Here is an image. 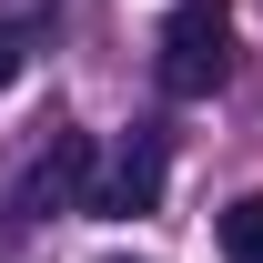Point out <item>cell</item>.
Returning <instances> with one entry per match:
<instances>
[{
  "mask_svg": "<svg viewBox=\"0 0 263 263\" xmlns=\"http://www.w3.org/2000/svg\"><path fill=\"white\" fill-rule=\"evenodd\" d=\"M233 81V10L223 0H182L162 21V91L172 101H202Z\"/></svg>",
  "mask_w": 263,
  "mask_h": 263,
  "instance_id": "6da1fadb",
  "label": "cell"
},
{
  "mask_svg": "<svg viewBox=\"0 0 263 263\" xmlns=\"http://www.w3.org/2000/svg\"><path fill=\"white\" fill-rule=\"evenodd\" d=\"M91 132H41L10 162V213H91Z\"/></svg>",
  "mask_w": 263,
  "mask_h": 263,
  "instance_id": "7a4b0ae2",
  "label": "cell"
},
{
  "mask_svg": "<svg viewBox=\"0 0 263 263\" xmlns=\"http://www.w3.org/2000/svg\"><path fill=\"white\" fill-rule=\"evenodd\" d=\"M152 202H162V132H132L91 182V213H152Z\"/></svg>",
  "mask_w": 263,
  "mask_h": 263,
  "instance_id": "3957f363",
  "label": "cell"
},
{
  "mask_svg": "<svg viewBox=\"0 0 263 263\" xmlns=\"http://www.w3.org/2000/svg\"><path fill=\"white\" fill-rule=\"evenodd\" d=\"M223 263H263V193H243L223 213Z\"/></svg>",
  "mask_w": 263,
  "mask_h": 263,
  "instance_id": "277c9868",
  "label": "cell"
},
{
  "mask_svg": "<svg viewBox=\"0 0 263 263\" xmlns=\"http://www.w3.org/2000/svg\"><path fill=\"white\" fill-rule=\"evenodd\" d=\"M41 10H51V0H0V31H31Z\"/></svg>",
  "mask_w": 263,
  "mask_h": 263,
  "instance_id": "5b68a950",
  "label": "cell"
},
{
  "mask_svg": "<svg viewBox=\"0 0 263 263\" xmlns=\"http://www.w3.org/2000/svg\"><path fill=\"white\" fill-rule=\"evenodd\" d=\"M10 81H21V41L0 31V91H10Z\"/></svg>",
  "mask_w": 263,
  "mask_h": 263,
  "instance_id": "8992f818",
  "label": "cell"
},
{
  "mask_svg": "<svg viewBox=\"0 0 263 263\" xmlns=\"http://www.w3.org/2000/svg\"><path fill=\"white\" fill-rule=\"evenodd\" d=\"M111 263H122V253H111Z\"/></svg>",
  "mask_w": 263,
  "mask_h": 263,
  "instance_id": "52a82bcc",
  "label": "cell"
}]
</instances>
